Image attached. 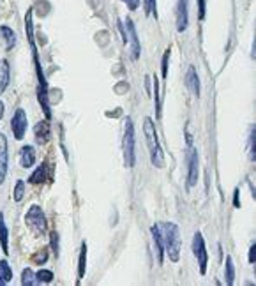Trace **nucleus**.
Returning a JSON list of instances; mask_svg holds the SVG:
<instances>
[{
  "label": "nucleus",
  "mask_w": 256,
  "mask_h": 286,
  "mask_svg": "<svg viewBox=\"0 0 256 286\" xmlns=\"http://www.w3.org/2000/svg\"><path fill=\"white\" fill-rule=\"evenodd\" d=\"M4 112H5V110H4V102L0 101V118H2V117H4Z\"/></svg>",
  "instance_id": "35"
},
{
  "label": "nucleus",
  "mask_w": 256,
  "mask_h": 286,
  "mask_svg": "<svg viewBox=\"0 0 256 286\" xmlns=\"http://www.w3.org/2000/svg\"><path fill=\"white\" fill-rule=\"evenodd\" d=\"M11 279H13V270H11L9 263L2 260L0 262V286H5Z\"/></svg>",
  "instance_id": "21"
},
{
  "label": "nucleus",
  "mask_w": 256,
  "mask_h": 286,
  "mask_svg": "<svg viewBox=\"0 0 256 286\" xmlns=\"http://www.w3.org/2000/svg\"><path fill=\"white\" fill-rule=\"evenodd\" d=\"M27 126H29V120H27V113H25L23 108H18L11 118V131L15 135L16 140H23L25 133H27Z\"/></svg>",
  "instance_id": "9"
},
{
  "label": "nucleus",
  "mask_w": 256,
  "mask_h": 286,
  "mask_svg": "<svg viewBox=\"0 0 256 286\" xmlns=\"http://www.w3.org/2000/svg\"><path fill=\"white\" fill-rule=\"evenodd\" d=\"M32 263H35V265H43V263H46V260H48V249H39L35 254H32Z\"/></svg>",
  "instance_id": "25"
},
{
  "label": "nucleus",
  "mask_w": 256,
  "mask_h": 286,
  "mask_svg": "<svg viewBox=\"0 0 256 286\" xmlns=\"http://www.w3.org/2000/svg\"><path fill=\"white\" fill-rule=\"evenodd\" d=\"M256 260V246L253 244L251 248H249V263H255Z\"/></svg>",
  "instance_id": "32"
},
{
  "label": "nucleus",
  "mask_w": 256,
  "mask_h": 286,
  "mask_svg": "<svg viewBox=\"0 0 256 286\" xmlns=\"http://www.w3.org/2000/svg\"><path fill=\"white\" fill-rule=\"evenodd\" d=\"M19 165L25 170H29V168H32L35 165V149L32 145H25L19 151Z\"/></svg>",
  "instance_id": "13"
},
{
  "label": "nucleus",
  "mask_w": 256,
  "mask_h": 286,
  "mask_svg": "<svg viewBox=\"0 0 256 286\" xmlns=\"http://www.w3.org/2000/svg\"><path fill=\"white\" fill-rule=\"evenodd\" d=\"M193 254L198 260L200 265V274H205L207 272V263H208V252L205 249V240H203V235L200 232L194 233L193 237Z\"/></svg>",
  "instance_id": "7"
},
{
  "label": "nucleus",
  "mask_w": 256,
  "mask_h": 286,
  "mask_svg": "<svg viewBox=\"0 0 256 286\" xmlns=\"http://www.w3.org/2000/svg\"><path fill=\"white\" fill-rule=\"evenodd\" d=\"M126 4L131 11H136L138 9V5H140V0H126Z\"/></svg>",
  "instance_id": "31"
},
{
  "label": "nucleus",
  "mask_w": 256,
  "mask_h": 286,
  "mask_svg": "<svg viewBox=\"0 0 256 286\" xmlns=\"http://www.w3.org/2000/svg\"><path fill=\"white\" fill-rule=\"evenodd\" d=\"M154 102H155V113L159 117L161 104H159V80H157V76H154Z\"/></svg>",
  "instance_id": "28"
},
{
  "label": "nucleus",
  "mask_w": 256,
  "mask_h": 286,
  "mask_svg": "<svg viewBox=\"0 0 256 286\" xmlns=\"http://www.w3.org/2000/svg\"><path fill=\"white\" fill-rule=\"evenodd\" d=\"M233 205H235V207H240V203H239V189H235V196H233Z\"/></svg>",
  "instance_id": "34"
},
{
  "label": "nucleus",
  "mask_w": 256,
  "mask_h": 286,
  "mask_svg": "<svg viewBox=\"0 0 256 286\" xmlns=\"http://www.w3.org/2000/svg\"><path fill=\"white\" fill-rule=\"evenodd\" d=\"M0 248L4 251V254H9V232H7L2 212H0Z\"/></svg>",
  "instance_id": "18"
},
{
  "label": "nucleus",
  "mask_w": 256,
  "mask_h": 286,
  "mask_svg": "<svg viewBox=\"0 0 256 286\" xmlns=\"http://www.w3.org/2000/svg\"><path fill=\"white\" fill-rule=\"evenodd\" d=\"M25 223L30 228V232L35 237H44L46 235V216L39 205H32L27 214H25Z\"/></svg>",
  "instance_id": "4"
},
{
  "label": "nucleus",
  "mask_w": 256,
  "mask_h": 286,
  "mask_svg": "<svg viewBox=\"0 0 256 286\" xmlns=\"http://www.w3.org/2000/svg\"><path fill=\"white\" fill-rule=\"evenodd\" d=\"M152 240H154V252H155V260L159 265H163V258H165V249H163V240H161V233L159 228H157V224H154L152 228Z\"/></svg>",
  "instance_id": "15"
},
{
  "label": "nucleus",
  "mask_w": 256,
  "mask_h": 286,
  "mask_svg": "<svg viewBox=\"0 0 256 286\" xmlns=\"http://www.w3.org/2000/svg\"><path fill=\"white\" fill-rule=\"evenodd\" d=\"M157 228H159L161 240H163V249H165L166 256L173 263H177L180 258V246H182L179 226L175 223H159Z\"/></svg>",
  "instance_id": "1"
},
{
  "label": "nucleus",
  "mask_w": 256,
  "mask_h": 286,
  "mask_svg": "<svg viewBox=\"0 0 256 286\" xmlns=\"http://www.w3.org/2000/svg\"><path fill=\"white\" fill-rule=\"evenodd\" d=\"M21 285L23 286H34L37 285V279H35V274L32 272V269H23L21 272Z\"/></svg>",
  "instance_id": "23"
},
{
  "label": "nucleus",
  "mask_w": 256,
  "mask_h": 286,
  "mask_svg": "<svg viewBox=\"0 0 256 286\" xmlns=\"http://www.w3.org/2000/svg\"><path fill=\"white\" fill-rule=\"evenodd\" d=\"M143 9H145L147 16H155L157 18V5H155V0H143Z\"/></svg>",
  "instance_id": "27"
},
{
  "label": "nucleus",
  "mask_w": 256,
  "mask_h": 286,
  "mask_svg": "<svg viewBox=\"0 0 256 286\" xmlns=\"http://www.w3.org/2000/svg\"><path fill=\"white\" fill-rule=\"evenodd\" d=\"M35 141H37L39 145H44L46 141L50 140V124L46 120H43V122H39L37 126H35Z\"/></svg>",
  "instance_id": "16"
},
{
  "label": "nucleus",
  "mask_w": 256,
  "mask_h": 286,
  "mask_svg": "<svg viewBox=\"0 0 256 286\" xmlns=\"http://www.w3.org/2000/svg\"><path fill=\"white\" fill-rule=\"evenodd\" d=\"M189 23V15H188V0H179L177 5V30L184 32L188 29Z\"/></svg>",
  "instance_id": "14"
},
{
  "label": "nucleus",
  "mask_w": 256,
  "mask_h": 286,
  "mask_svg": "<svg viewBox=\"0 0 256 286\" xmlns=\"http://www.w3.org/2000/svg\"><path fill=\"white\" fill-rule=\"evenodd\" d=\"M7 161H9V154H7V138H5V135L0 133V184H4L5 182Z\"/></svg>",
  "instance_id": "10"
},
{
  "label": "nucleus",
  "mask_w": 256,
  "mask_h": 286,
  "mask_svg": "<svg viewBox=\"0 0 256 286\" xmlns=\"http://www.w3.org/2000/svg\"><path fill=\"white\" fill-rule=\"evenodd\" d=\"M25 196V182L23 180H18L15 184V191H13V200H15L16 203H19Z\"/></svg>",
  "instance_id": "24"
},
{
  "label": "nucleus",
  "mask_w": 256,
  "mask_h": 286,
  "mask_svg": "<svg viewBox=\"0 0 256 286\" xmlns=\"http://www.w3.org/2000/svg\"><path fill=\"white\" fill-rule=\"evenodd\" d=\"M168 60H170V48L165 51V55H163V62H161V74H163V78L168 76Z\"/></svg>",
  "instance_id": "29"
},
{
  "label": "nucleus",
  "mask_w": 256,
  "mask_h": 286,
  "mask_svg": "<svg viewBox=\"0 0 256 286\" xmlns=\"http://www.w3.org/2000/svg\"><path fill=\"white\" fill-rule=\"evenodd\" d=\"M25 27H27V35H29L30 46H32V55H34V64H35V71H37V78H39V90H41V104H43L44 115L46 118H50V106H48V94H46V80H44V73L41 69V64H39V57H37V50H35L34 44V25H32V9H29L27 16H25Z\"/></svg>",
  "instance_id": "2"
},
{
  "label": "nucleus",
  "mask_w": 256,
  "mask_h": 286,
  "mask_svg": "<svg viewBox=\"0 0 256 286\" xmlns=\"http://www.w3.org/2000/svg\"><path fill=\"white\" fill-rule=\"evenodd\" d=\"M198 5H200V19L205 18V0H198Z\"/></svg>",
  "instance_id": "33"
},
{
  "label": "nucleus",
  "mask_w": 256,
  "mask_h": 286,
  "mask_svg": "<svg viewBox=\"0 0 256 286\" xmlns=\"http://www.w3.org/2000/svg\"><path fill=\"white\" fill-rule=\"evenodd\" d=\"M186 87L189 88V92L194 97H200V80L194 66H189L188 73H186Z\"/></svg>",
  "instance_id": "11"
},
{
  "label": "nucleus",
  "mask_w": 256,
  "mask_h": 286,
  "mask_svg": "<svg viewBox=\"0 0 256 286\" xmlns=\"http://www.w3.org/2000/svg\"><path fill=\"white\" fill-rule=\"evenodd\" d=\"M46 179H48V165H46V163H43V165L39 166L37 170H35L34 173L29 177V182H30V184L37 185V184H43Z\"/></svg>",
  "instance_id": "19"
},
{
  "label": "nucleus",
  "mask_w": 256,
  "mask_h": 286,
  "mask_svg": "<svg viewBox=\"0 0 256 286\" xmlns=\"http://www.w3.org/2000/svg\"><path fill=\"white\" fill-rule=\"evenodd\" d=\"M122 34H124V41L127 44V51H129L131 60H138L140 58V41H138L135 23L129 18L126 19V32L122 30Z\"/></svg>",
  "instance_id": "6"
},
{
  "label": "nucleus",
  "mask_w": 256,
  "mask_h": 286,
  "mask_svg": "<svg viewBox=\"0 0 256 286\" xmlns=\"http://www.w3.org/2000/svg\"><path fill=\"white\" fill-rule=\"evenodd\" d=\"M85 269H87V244L82 246V251H80V258H78V279L82 281L83 276H85Z\"/></svg>",
  "instance_id": "20"
},
{
  "label": "nucleus",
  "mask_w": 256,
  "mask_h": 286,
  "mask_svg": "<svg viewBox=\"0 0 256 286\" xmlns=\"http://www.w3.org/2000/svg\"><path fill=\"white\" fill-rule=\"evenodd\" d=\"M0 43H2V46H4L5 51H11L16 44L15 30L9 29V27H5V25H0Z\"/></svg>",
  "instance_id": "12"
},
{
  "label": "nucleus",
  "mask_w": 256,
  "mask_h": 286,
  "mask_svg": "<svg viewBox=\"0 0 256 286\" xmlns=\"http://www.w3.org/2000/svg\"><path fill=\"white\" fill-rule=\"evenodd\" d=\"M224 277H226V285L232 286L235 281V265H233V258L226 256V265H224Z\"/></svg>",
  "instance_id": "22"
},
{
  "label": "nucleus",
  "mask_w": 256,
  "mask_h": 286,
  "mask_svg": "<svg viewBox=\"0 0 256 286\" xmlns=\"http://www.w3.org/2000/svg\"><path fill=\"white\" fill-rule=\"evenodd\" d=\"M50 240H51V249H53V254L58 256V233L57 232H51L50 233Z\"/></svg>",
  "instance_id": "30"
},
{
  "label": "nucleus",
  "mask_w": 256,
  "mask_h": 286,
  "mask_svg": "<svg viewBox=\"0 0 256 286\" xmlns=\"http://www.w3.org/2000/svg\"><path fill=\"white\" fill-rule=\"evenodd\" d=\"M35 279H37V283H51L53 281V272L51 270H39L37 274H35Z\"/></svg>",
  "instance_id": "26"
},
{
  "label": "nucleus",
  "mask_w": 256,
  "mask_h": 286,
  "mask_svg": "<svg viewBox=\"0 0 256 286\" xmlns=\"http://www.w3.org/2000/svg\"><path fill=\"white\" fill-rule=\"evenodd\" d=\"M200 177V157L198 151L189 147L188 151V187H194L198 184Z\"/></svg>",
  "instance_id": "8"
},
{
  "label": "nucleus",
  "mask_w": 256,
  "mask_h": 286,
  "mask_svg": "<svg viewBox=\"0 0 256 286\" xmlns=\"http://www.w3.org/2000/svg\"><path fill=\"white\" fill-rule=\"evenodd\" d=\"M122 151H124V163L127 168H133L136 161V151H135V126L133 120H126V133H124V140H122Z\"/></svg>",
  "instance_id": "5"
},
{
  "label": "nucleus",
  "mask_w": 256,
  "mask_h": 286,
  "mask_svg": "<svg viewBox=\"0 0 256 286\" xmlns=\"http://www.w3.org/2000/svg\"><path fill=\"white\" fill-rule=\"evenodd\" d=\"M9 76H11V71H9V62L2 58L0 60V96L5 92V88L9 85Z\"/></svg>",
  "instance_id": "17"
},
{
  "label": "nucleus",
  "mask_w": 256,
  "mask_h": 286,
  "mask_svg": "<svg viewBox=\"0 0 256 286\" xmlns=\"http://www.w3.org/2000/svg\"><path fill=\"white\" fill-rule=\"evenodd\" d=\"M143 133H145V140H147V145H149L152 165L157 166V168H163V166H165V155H163V151H161L155 124L150 117H145V118H143Z\"/></svg>",
  "instance_id": "3"
}]
</instances>
